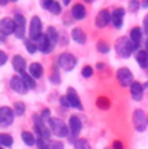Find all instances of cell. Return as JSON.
<instances>
[{
  "mask_svg": "<svg viewBox=\"0 0 148 149\" xmlns=\"http://www.w3.org/2000/svg\"><path fill=\"white\" fill-rule=\"evenodd\" d=\"M114 49L119 57H122V58H129L133 54L134 51H135V47H134L133 42L130 40V38L121 36V38H118L117 42H116Z\"/></svg>",
  "mask_w": 148,
  "mask_h": 149,
  "instance_id": "cell-1",
  "label": "cell"
},
{
  "mask_svg": "<svg viewBox=\"0 0 148 149\" xmlns=\"http://www.w3.org/2000/svg\"><path fill=\"white\" fill-rule=\"evenodd\" d=\"M48 125H50L52 134L56 137L62 139V137H68V135H69V128H68L66 123L62 119L56 118V117H51L50 121H48Z\"/></svg>",
  "mask_w": 148,
  "mask_h": 149,
  "instance_id": "cell-2",
  "label": "cell"
},
{
  "mask_svg": "<svg viewBox=\"0 0 148 149\" xmlns=\"http://www.w3.org/2000/svg\"><path fill=\"white\" fill-rule=\"evenodd\" d=\"M33 122H34V130L38 134V136L43 137L44 140H50L52 131H51V128L47 127V125H45L47 122L43 119V117H42L40 114H34Z\"/></svg>",
  "mask_w": 148,
  "mask_h": 149,
  "instance_id": "cell-3",
  "label": "cell"
},
{
  "mask_svg": "<svg viewBox=\"0 0 148 149\" xmlns=\"http://www.w3.org/2000/svg\"><path fill=\"white\" fill-rule=\"evenodd\" d=\"M77 65V57L69 52H64L59 54L57 57V66L65 71H72Z\"/></svg>",
  "mask_w": 148,
  "mask_h": 149,
  "instance_id": "cell-4",
  "label": "cell"
},
{
  "mask_svg": "<svg viewBox=\"0 0 148 149\" xmlns=\"http://www.w3.org/2000/svg\"><path fill=\"white\" fill-rule=\"evenodd\" d=\"M82 130V121L78 116H72L69 118V135H68V139H69L70 143L75 141L78 139V135Z\"/></svg>",
  "mask_w": 148,
  "mask_h": 149,
  "instance_id": "cell-5",
  "label": "cell"
},
{
  "mask_svg": "<svg viewBox=\"0 0 148 149\" xmlns=\"http://www.w3.org/2000/svg\"><path fill=\"white\" fill-rule=\"evenodd\" d=\"M15 109L9 107H0V127H9L15 121Z\"/></svg>",
  "mask_w": 148,
  "mask_h": 149,
  "instance_id": "cell-6",
  "label": "cell"
},
{
  "mask_svg": "<svg viewBox=\"0 0 148 149\" xmlns=\"http://www.w3.org/2000/svg\"><path fill=\"white\" fill-rule=\"evenodd\" d=\"M133 122H134V127L138 132H144L148 126V119L146 118V114L142 109H136L133 114Z\"/></svg>",
  "mask_w": 148,
  "mask_h": 149,
  "instance_id": "cell-7",
  "label": "cell"
},
{
  "mask_svg": "<svg viewBox=\"0 0 148 149\" xmlns=\"http://www.w3.org/2000/svg\"><path fill=\"white\" fill-rule=\"evenodd\" d=\"M42 30H43V24H42L40 18L38 16H34L30 21V27H29V36L33 40H36L39 36L42 35Z\"/></svg>",
  "mask_w": 148,
  "mask_h": 149,
  "instance_id": "cell-8",
  "label": "cell"
},
{
  "mask_svg": "<svg viewBox=\"0 0 148 149\" xmlns=\"http://www.w3.org/2000/svg\"><path fill=\"white\" fill-rule=\"evenodd\" d=\"M117 81L122 87H129L134 82V75L127 68H121L117 71Z\"/></svg>",
  "mask_w": 148,
  "mask_h": 149,
  "instance_id": "cell-9",
  "label": "cell"
},
{
  "mask_svg": "<svg viewBox=\"0 0 148 149\" xmlns=\"http://www.w3.org/2000/svg\"><path fill=\"white\" fill-rule=\"evenodd\" d=\"M15 22H16V31H15L16 38L17 39H24L25 33H26V18H25L22 14H16Z\"/></svg>",
  "mask_w": 148,
  "mask_h": 149,
  "instance_id": "cell-10",
  "label": "cell"
},
{
  "mask_svg": "<svg viewBox=\"0 0 148 149\" xmlns=\"http://www.w3.org/2000/svg\"><path fill=\"white\" fill-rule=\"evenodd\" d=\"M35 42H36V45H38V51L39 52H42L43 54L51 53L53 51V48H55L52 44H51V42L48 40V38H47L45 34H42V35L39 36Z\"/></svg>",
  "mask_w": 148,
  "mask_h": 149,
  "instance_id": "cell-11",
  "label": "cell"
},
{
  "mask_svg": "<svg viewBox=\"0 0 148 149\" xmlns=\"http://www.w3.org/2000/svg\"><path fill=\"white\" fill-rule=\"evenodd\" d=\"M66 99L69 101V105L70 108H74V109H78V110H82L83 109V105L81 102V99H79L78 93L75 92L74 88H68L66 90Z\"/></svg>",
  "mask_w": 148,
  "mask_h": 149,
  "instance_id": "cell-12",
  "label": "cell"
},
{
  "mask_svg": "<svg viewBox=\"0 0 148 149\" xmlns=\"http://www.w3.org/2000/svg\"><path fill=\"white\" fill-rule=\"evenodd\" d=\"M10 88L15 92L20 93V95H25L27 92V87L25 84L24 79H22V77H18V75H15L10 78Z\"/></svg>",
  "mask_w": 148,
  "mask_h": 149,
  "instance_id": "cell-13",
  "label": "cell"
},
{
  "mask_svg": "<svg viewBox=\"0 0 148 149\" xmlns=\"http://www.w3.org/2000/svg\"><path fill=\"white\" fill-rule=\"evenodd\" d=\"M109 22H112V14L109 13V10H108V9H101L100 12L98 13L96 18H95L96 27L103 29V27L107 26Z\"/></svg>",
  "mask_w": 148,
  "mask_h": 149,
  "instance_id": "cell-14",
  "label": "cell"
},
{
  "mask_svg": "<svg viewBox=\"0 0 148 149\" xmlns=\"http://www.w3.org/2000/svg\"><path fill=\"white\" fill-rule=\"evenodd\" d=\"M16 31V22L12 18H3L0 21V33L4 36L15 34Z\"/></svg>",
  "mask_w": 148,
  "mask_h": 149,
  "instance_id": "cell-15",
  "label": "cell"
},
{
  "mask_svg": "<svg viewBox=\"0 0 148 149\" xmlns=\"http://www.w3.org/2000/svg\"><path fill=\"white\" fill-rule=\"evenodd\" d=\"M130 93L135 101H140L144 95V87L139 82H133L130 86Z\"/></svg>",
  "mask_w": 148,
  "mask_h": 149,
  "instance_id": "cell-16",
  "label": "cell"
},
{
  "mask_svg": "<svg viewBox=\"0 0 148 149\" xmlns=\"http://www.w3.org/2000/svg\"><path fill=\"white\" fill-rule=\"evenodd\" d=\"M124 16H125L124 8H116L112 12V24L116 29L122 27V25H124Z\"/></svg>",
  "mask_w": 148,
  "mask_h": 149,
  "instance_id": "cell-17",
  "label": "cell"
},
{
  "mask_svg": "<svg viewBox=\"0 0 148 149\" xmlns=\"http://www.w3.org/2000/svg\"><path fill=\"white\" fill-rule=\"evenodd\" d=\"M12 66L15 69V71H17L18 74L25 73V70H26V60L21 54H16L12 60Z\"/></svg>",
  "mask_w": 148,
  "mask_h": 149,
  "instance_id": "cell-18",
  "label": "cell"
},
{
  "mask_svg": "<svg viewBox=\"0 0 148 149\" xmlns=\"http://www.w3.org/2000/svg\"><path fill=\"white\" fill-rule=\"evenodd\" d=\"M72 16L74 19H77V21H82V19H84V17H86V8H84L83 4H74L73 8H72Z\"/></svg>",
  "mask_w": 148,
  "mask_h": 149,
  "instance_id": "cell-19",
  "label": "cell"
},
{
  "mask_svg": "<svg viewBox=\"0 0 148 149\" xmlns=\"http://www.w3.org/2000/svg\"><path fill=\"white\" fill-rule=\"evenodd\" d=\"M142 36H143V33H142L140 27H134L131 31H130V40L133 42L134 47H135V51L139 48L142 43Z\"/></svg>",
  "mask_w": 148,
  "mask_h": 149,
  "instance_id": "cell-20",
  "label": "cell"
},
{
  "mask_svg": "<svg viewBox=\"0 0 148 149\" xmlns=\"http://www.w3.org/2000/svg\"><path fill=\"white\" fill-rule=\"evenodd\" d=\"M72 39L78 44H84L87 40V35L81 27H75L72 30Z\"/></svg>",
  "mask_w": 148,
  "mask_h": 149,
  "instance_id": "cell-21",
  "label": "cell"
},
{
  "mask_svg": "<svg viewBox=\"0 0 148 149\" xmlns=\"http://www.w3.org/2000/svg\"><path fill=\"white\" fill-rule=\"evenodd\" d=\"M29 73L35 79H40L42 77H43L44 69L42 66V64H39V62H33V64H30V66H29Z\"/></svg>",
  "mask_w": 148,
  "mask_h": 149,
  "instance_id": "cell-22",
  "label": "cell"
},
{
  "mask_svg": "<svg viewBox=\"0 0 148 149\" xmlns=\"http://www.w3.org/2000/svg\"><path fill=\"white\" fill-rule=\"evenodd\" d=\"M135 60L142 69H147L148 68V51H146V49L138 51L135 54Z\"/></svg>",
  "mask_w": 148,
  "mask_h": 149,
  "instance_id": "cell-23",
  "label": "cell"
},
{
  "mask_svg": "<svg viewBox=\"0 0 148 149\" xmlns=\"http://www.w3.org/2000/svg\"><path fill=\"white\" fill-rule=\"evenodd\" d=\"M21 77H22V79H24L25 84H26L27 90H34V88L36 87V81H35V78H34V77L31 75L30 73H22Z\"/></svg>",
  "mask_w": 148,
  "mask_h": 149,
  "instance_id": "cell-24",
  "label": "cell"
},
{
  "mask_svg": "<svg viewBox=\"0 0 148 149\" xmlns=\"http://www.w3.org/2000/svg\"><path fill=\"white\" fill-rule=\"evenodd\" d=\"M45 35H47V38H48V40L51 42V44L55 47L56 45V43L59 42V33H57V30H56L55 27H48L47 29V31H45Z\"/></svg>",
  "mask_w": 148,
  "mask_h": 149,
  "instance_id": "cell-25",
  "label": "cell"
},
{
  "mask_svg": "<svg viewBox=\"0 0 148 149\" xmlns=\"http://www.w3.org/2000/svg\"><path fill=\"white\" fill-rule=\"evenodd\" d=\"M21 137H22V140H24L25 144L29 145V147H33V145L36 144V139L34 137L33 134L29 132V131H22Z\"/></svg>",
  "mask_w": 148,
  "mask_h": 149,
  "instance_id": "cell-26",
  "label": "cell"
},
{
  "mask_svg": "<svg viewBox=\"0 0 148 149\" xmlns=\"http://www.w3.org/2000/svg\"><path fill=\"white\" fill-rule=\"evenodd\" d=\"M0 145L4 148H10L13 145V137L9 134H0Z\"/></svg>",
  "mask_w": 148,
  "mask_h": 149,
  "instance_id": "cell-27",
  "label": "cell"
},
{
  "mask_svg": "<svg viewBox=\"0 0 148 149\" xmlns=\"http://www.w3.org/2000/svg\"><path fill=\"white\" fill-rule=\"evenodd\" d=\"M44 9H47L48 12H51L52 14H60L61 13V5H60V3H57L56 0H52L50 4L45 5Z\"/></svg>",
  "mask_w": 148,
  "mask_h": 149,
  "instance_id": "cell-28",
  "label": "cell"
},
{
  "mask_svg": "<svg viewBox=\"0 0 148 149\" xmlns=\"http://www.w3.org/2000/svg\"><path fill=\"white\" fill-rule=\"evenodd\" d=\"M25 47H26V51L31 54H34L38 51V45H36V42L33 40V39H25Z\"/></svg>",
  "mask_w": 148,
  "mask_h": 149,
  "instance_id": "cell-29",
  "label": "cell"
},
{
  "mask_svg": "<svg viewBox=\"0 0 148 149\" xmlns=\"http://www.w3.org/2000/svg\"><path fill=\"white\" fill-rule=\"evenodd\" d=\"M96 105H98L99 109L107 110V109H109V107H110V101H109V99H108V97L101 96V97H99V99L96 100Z\"/></svg>",
  "mask_w": 148,
  "mask_h": 149,
  "instance_id": "cell-30",
  "label": "cell"
},
{
  "mask_svg": "<svg viewBox=\"0 0 148 149\" xmlns=\"http://www.w3.org/2000/svg\"><path fill=\"white\" fill-rule=\"evenodd\" d=\"M73 145H74V149H91L90 143L86 139H77Z\"/></svg>",
  "mask_w": 148,
  "mask_h": 149,
  "instance_id": "cell-31",
  "label": "cell"
},
{
  "mask_svg": "<svg viewBox=\"0 0 148 149\" xmlns=\"http://www.w3.org/2000/svg\"><path fill=\"white\" fill-rule=\"evenodd\" d=\"M13 109H15L16 116L21 117V116H24L25 111H26V105H25L24 102H21V101H17L15 104V107H13Z\"/></svg>",
  "mask_w": 148,
  "mask_h": 149,
  "instance_id": "cell-32",
  "label": "cell"
},
{
  "mask_svg": "<svg viewBox=\"0 0 148 149\" xmlns=\"http://www.w3.org/2000/svg\"><path fill=\"white\" fill-rule=\"evenodd\" d=\"M96 49H98V52H100V53H108L110 51V45L108 44L107 42L100 40V42H98V44H96Z\"/></svg>",
  "mask_w": 148,
  "mask_h": 149,
  "instance_id": "cell-33",
  "label": "cell"
},
{
  "mask_svg": "<svg viewBox=\"0 0 148 149\" xmlns=\"http://www.w3.org/2000/svg\"><path fill=\"white\" fill-rule=\"evenodd\" d=\"M50 81L52 84H60L61 83V77H60V73H59V69L55 68L52 71V74H51L50 77Z\"/></svg>",
  "mask_w": 148,
  "mask_h": 149,
  "instance_id": "cell-34",
  "label": "cell"
},
{
  "mask_svg": "<svg viewBox=\"0 0 148 149\" xmlns=\"http://www.w3.org/2000/svg\"><path fill=\"white\" fill-rule=\"evenodd\" d=\"M48 148L50 149H64V143L59 140H48Z\"/></svg>",
  "mask_w": 148,
  "mask_h": 149,
  "instance_id": "cell-35",
  "label": "cell"
},
{
  "mask_svg": "<svg viewBox=\"0 0 148 149\" xmlns=\"http://www.w3.org/2000/svg\"><path fill=\"white\" fill-rule=\"evenodd\" d=\"M94 75V68L90 66V65H86L83 69H82V77L83 78H91Z\"/></svg>",
  "mask_w": 148,
  "mask_h": 149,
  "instance_id": "cell-36",
  "label": "cell"
},
{
  "mask_svg": "<svg viewBox=\"0 0 148 149\" xmlns=\"http://www.w3.org/2000/svg\"><path fill=\"white\" fill-rule=\"evenodd\" d=\"M35 145L38 149H50L48 148V140H44L43 137H40V136H38Z\"/></svg>",
  "mask_w": 148,
  "mask_h": 149,
  "instance_id": "cell-37",
  "label": "cell"
},
{
  "mask_svg": "<svg viewBox=\"0 0 148 149\" xmlns=\"http://www.w3.org/2000/svg\"><path fill=\"white\" fill-rule=\"evenodd\" d=\"M139 3H138V0H131L130 1V4H129V10L130 12H136V10L139 9Z\"/></svg>",
  "mask_w": 148,
  "mask_h": 149,
  "instance_id": "cell-38",
  "label": "cell"
},
{
  "mask_svg": "<svg viewBox=\"0 0 148 149\" xmlns=\"http://www.w3.org/2000/svg\"><path fill=\"white\" fill-rule=\"evenodd\" d=\"M8 61V56L5 52H3V51H0V66H3V65H5Z\"/></svg>",
  "mask_w": 148,
  "mask_h": 149,
  "instance_id": "cell-39",
  "label": "cell"
},
{
  "mask_svg": "<svg viewBox=\"0 0 148 149\" xmlns=\"http://www.w3.org/2000/svg\"><path fill=\"white\" fill-rule=\"evenodd\" d=\"M40 116L43 117V119L45 122H48V121H50V118H51V110H50V109H44V110L42 111Z\"/></svg>",
  "mask_w": 148,
  "mask_h": 149,
  "instance_id": "cell-40",
  "label": "cell"
},
{
  "mask_svg": "<svg viewBox=\"0 0 148 149\" xmlns=\"http://www.w3.org/2000/svg\"><path fill=\"white\" fill-rule=\"evenodd\" d=\"M60 104H61L62 107H65V108H70V105H69V101H68V99H66V95L60 97Z\"/></svg>",
  "mask_w": 148,
  "mask_h": 149,
  "instance_id": "cell-41",
  "label": "cell"
},
{
  "mask_svg": "<svg viewBox=\"0 0 148 149\" xmlns=\"http://www.w3.org/2000/svg\"><path fill=\"white\" fill-rule=\"evenodd\" d=\"M112 149H124V143L119 140H114L112 145Z\"/></svg>",
  "mask_w": 148,
  "mask_h": 149,
  "instance_id": "cell-42",
  "label": "cell"
},
{
  "mask_svg": "<svg viewBox=\"0 0 148 149\" xmlns=\"http://www.w3.org/2000/svg\"><path fill=\"white\" fill-rule=\"evenodd\" d=\"M143 27H144V33L148 35V14L144 17V19H143Z\"/></svg>",
  "mask_w": 148,
  "mask_h": 149,
  "instance_id": "cell-43",
  "label": "cell"
},
{
  "mask_svg": "<svg viewBox=\"0 0 148 149\" xmlns=\"http://www.w3.org/2000/svg\"><path fill=\"white\" fill-rule=\"evenodd\" d=\"M51 1H52V0H40V3H42V5H43V8H44L47 4H50Z\"/></svg>",
  "mask_w": 148,
  "mask_h": 149,
  "instance_id": "cell-44",
  "label": "cell"
},
{
  "mask_svg": "<svg viewBox=\"0 0 148 149\" xmlns=\"http://www.w3.org/2000/svg\"><path fill=\"white\" fill-rule=\"evenodd\" d=\"M142 7H143V8H148V0H143V1H142Z\"/></svg>",
  "mask_w": 148,
  "mask_h": 149,
  "instance_id": "cell-45",
  "label": "cell"
},
{
  "mask_svg": "<svg viewBox=\"0 0 148 149\" xmlns=\"http://www.w3.org/2000/svg\"><path fill=\"white\" fill-rule=\"evenodd\" d=\"M8 1H9V0H0V5H7Z\"/></svg>",
  "mask_w": 148,
  "mask_h": 149,
  "instance_id": "cell-46",
  "label": "cell"
},
{
  "mask_svg": "<svg viewBox=\"0 0 148 149\" xmlns=\"http://www.w3.org/2000/svg\"><path fill=\"white\" fill-rule=\"evenodd\" d=\"M70 1H72V0H62L64 5H69V4H70Z\"/></svg>",
  "mask_w": 148,
  "mask_h": 149,
  "instance_id": "cell-47",
  "label": "cell"
},
{
  "mask_svg": "<svg viewBox=\"0 0 148 149\" xmlns=\"http://www.w3.org/2000/svg\"><path fill=\"white\" fill-rule=\"evenodd\" d=\"M146 51H148V38H147V40H146Z\"/></svg>",
  "mask_w": 148,
  "mask_h": 149,
  "instance_id": "cell-48",
  "label": "cell"
},
{
  "mask_svg": "<svg viewBox=\"0 0 148 149\" xmlns=\"http://www.w3.org/2000/svg\"><path fill=\"white\" fill-rule=\"evenodd\" d=\"M86 3H92V1H95V0H84Z\"/></svg>",
  "mask_w": 148,
  "mask_h": 149,
  "instance_id": "cell-49",
  "label": "cell"
},
{
  "mask_svg": "<svg viewBox=\"0 0 148 149\" xmlns=\"http://www.w3.org/2000/svg\"><path fill=\"white\" fill-rule=\"evenodd\" d=\"M9 1H13V3H15V1H17V0H9Z\"/></svg>",
  "mask_w": 148,
  "mask_h": 149,
  "instance_id": "cell-50",
  "label": "cell"
},
{
  "mask_svg": "<svg viewBox=\"0 0 148 149\" xmlns=\"http://www.w3.org/2000/svg\"><path fill=\"white\" fill-rule=\"evenodd\" d=\"M0 149H4V147H1V145H0Z\"/></svg>",
  "mask_w": 148,
  "mask_h": 149,
  "instance_id": "cell-51",
  "label": "cell"
}]
</instances>
